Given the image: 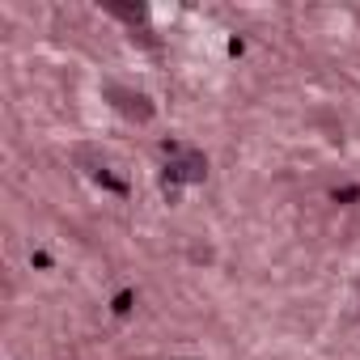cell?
I'll return each instance as SVG.
<instances>
[{"mask_svg": "<svg viewBox=\"0 0 360 360\" xmlns=\"http://www.w3.org/2000/svg\"><path fill=\"white\" fill-rule=\"evenodd\" d=\"M131 301H136V297H131V292L123 288V292L115 297V305H110V309H115V314H131Z\"/></svg>", "mask_w": 360, "mask_h": 360, "instance_id": "5b68a950", "label": "cell"}, {"mask_svg": "<svg viewBox=\"0 0 360 360\" xmlns=\"http://www.w3.org/2000/svg\"><path fill=\"white\" fill-rule=\"evenodd\" d=\"M165 153L169 157L161 165V191L169 200L183 191V187H195V183H204V178H208V157L200 148H191V144H169Z\"/></svg>", "mask_w": 360, "mask_h": 360, "instance_id": "6da1fadb", "label": "cell"}, {"mask_svg": "<svg viewBox=\"0 0 360 360\" xmlns=\"http://www.w3.org/2000/svg\"><path fill=\"white\" fill-rule=\"evenodd\" d=\"M85 174L94 178L98 187H106V191H115V195H127V183L110 174V165H102V161H85Z\"/></svg>", "mask_w": 360, "mask_h": 360, "instance_id": "3957f363", "label": "cell"}, {"mask_svg": "<svg viewBox=\"0 0 360 360\" xmlns=\"http://www.w3.org/2000/svg\"><path fill=\"white\" fill-rule=\"evenodd\" d=\"M106 13H115V18H123V22H131V26L148 18V9H144V5H136V9H123V5H106Z\"/></svg>", "mask_w": 360, "mask_h": 360, "instance_id": "277c9868", "label": "cell"}, {"mask_svg": "<svg viewBox=\"0 0 360 360\" xmlns=\"http://www.w3.org/2000/svg\"><path fill=\"white\" fill-rule=\"evenodd\" d=\"M106 98H110V106L127 119V123H148L153 115H157V106L148 102V94H140V89H127V85H106Z\"/></svg>", "mask_w": 360, "mask_h": 360, "instance_id": "7a4b0ae2", "label": "cell"}]
</instances>
